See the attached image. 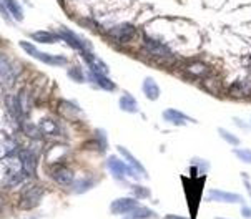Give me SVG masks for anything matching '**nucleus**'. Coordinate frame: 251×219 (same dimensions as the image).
Returning a JSON list of instances; mask_svg holds the SVG:
<instances>
[{"instance_id": "nucleus-1", "label": "nucleus", "mask_w": 251, "mask_h": 219, "mask_svg": "<svg viewBox=\"0 0 251 219\" xmlns=\"http://www.w3.org/2000/svg\"><path fill=\"white\" fill-rule=\"evenodd\" d=\"M143 48L150 57L153 58H158V60H170L173 57L172 48H168L165 44H161L158 40H153L150 37H147L143 42Z\"/></svg>"}, {"instance_id": "nucleus-2", "label": "nucleus", "mask_w": 251, "mask_h": 219, "mask_svg": "<svg viewBox=\"0 0 251 219\" xmlns=\"http://www.w3.org/2000/svg\"><path fill=\"white\" fill-rule=\"evenodd\" d=\"M20 47H22L28 55H32L33 58H37V60L47 63V65H65V63H67V58L65 57H60V55H49V53H44V52H38V50L33 47L32 44H28V42H20Z\"/></svg>"}, {"instance_id": "nucleus-3", "label": "nucleus", "mask_w": 251, "mask_h": 219, "mask_svg": "<svg viewBox=\"0 0 251 219\" xmlns=\"http://www.w3.org/2000/svg\"><path fill=\"white\" fill-rule=\"evenodd\" d=\"M44 188L38 186V184H30L27 186V189L22 191V196H20V208L22 209H32L40 203L42 196H44Z\"/></svg>"}, {"instance_id": "nucleus-4", "label": "nucleus", "mask_w": 251, "mask_h": 219, "mask_svg": "<svg viewBox=\"0 0 251 219\" xmlns=\"http://www.w3.org/2000/svg\"><path fill=\"white\" fill-rule=\"evenodd\" d=\"M208 201H213V203H225V204H243L245 197L238 193H229L225 189H210L206 195Z\"/></svg>"}, {"instance_id": "nucleus-5", "label": "nucleus", "mask_w": 251, "mask_h": 219, "mask_svg": "<svg viewBox=\"0 0 251 219\" xmlns=\"http://www.w3.org/2000/svg\"><path fill=\"white\" fill-rule=\"evenodd\" d=\"M138 204L137 197H131V196H125V197H118L115 199L112 204H110V211L113 214H128L130 211H133Z\"/></svg>"}, {"instance_id": "nucleus-6", "label": "nucleus", "mask_w": 251, "mask_h": 219, "mask_svg": "<svg viewBox=\"0 0 251 219\" xmlns=\"http://www.w3.org/2000/svg\"><path fill=\"white\" fill-rule=\"evenodd\" d=\"M163 120L168 121V123L175 125V126H183L186 123H197L195 118H191L185 113H181L180 110H175V108H168L163 111Z\"/></svg>"}, {"instance_id": "nucleus-7", "label": "nucleus", "mask_w": 251, "mask_h": 219, "mask_svg": "<svg viewBox=\"0 0 251 219\" xmlns=\"http://www.w3.org/2000/svg\"><path fill=\"white\" fill-rule=\"evenodd\" d=\"M135 32L137 30H135V27L131 23H120L118 27H113L110 30V35L120 44H126L135 37Z\"/></svg>"}, {"instance_id": "nucleus-8", "label": "nucleus", "mask_w": 251, "mask_h": 219, "mask_svg": "<svg viewBox=\"0 0 251 219\" xmlns=\"http://www.w3.org/2000/svg\"><path fill=\"white\" fill-rule=\"evenodd\" d=\"M52 178L55 183H58L60 186H70L75 181L74 171L67 166H55L52 170Z\"/></svg>"}, {"instance_id": "nucleus-9", "label": "nucleus", "mask_w": 251, "mask_h": 219, "mask_svg": "<svg viewBox=\"0 0 251 219\" xmlns=\"http://www.w3.org/2000/svg\"><path fill=\"white\" fill-rule=\"evenodd\" d=\"M107 168L110 170V173H112L113 178L118 181H123L125 179V175H128V166H126L122 159H118L117 156H108Z\"/></svg>"}, {"instance_id": "nucleus-10", "label": "nucleus", "mask_w": 251, "mask_h": 219, "mask_svg": "<svg viewBox=\"0 0 251 219\" xmlns=\"http://www.w3.org/2000/svg\"><path fill=\"white\" fill-rule=\"evenodd\" d=\"M58 35H60V39H63L67 42V44H70L72 47L76 48V50H80L83 55L85 53H88V50H87V45H85V42L80 39L78 35H75L74 32H70L69 28H62L60 32H58Z\"/></svg>"}, {"instance_id": "nucleus-11", "label": "nucleus", "mask_w": 251, "mask_h": 219, "mask_svg": "<svg viewBox=\"0 0 251 219\" xmlns=\"http://www.w3.org/2000/svg\"><path fill=\"white\" fill-rule=\"evenodd\" d=\"M228 93L235 98H246V96H251V80H240V82H235L231 87H229Z\"/></svg>"}, {"instance_id": "nucleus-12", "label": "nucleus", "mask_w": 251, "mask_h": 219, "mask_svg": "<svg viewBox=\"0 0 251 219\" xmlns=\"http://www.w3.org/2000/svg\"><path fill=\"white\" fill-rule=\"evenodd\" d=\"M142 90H143L145 96H147L150 102H155V100H158L160 95H161V90H160L158 83H156L151 77H147V78L143 80Z\"/></svg>"}, {"instance_id": "nucleus-13", "label": "nucleus", "mask_w": 251, "mask_h": 219, "mask_svg": "<svg viewBox=\"0 0 251 219\" xmlns=\"http://www.w3.org/2000/svg\"><path fill=\"white\" fill-rule=\"evenodd\" d=\"M186 73L195 78H208L211 73V68L203 62H193L186 65Z\"/></svg>"}, {"instance_id": "nucleus-14", "label": "nucleus", "mask_w": 251, "mask_h": 219, "mask_svg": "<svg viewBox=\"0 0 251 219\" xmlns=\"http://www.w3.org/2000/svg\"><path fill=\"white\" fill-rule=\"evenodd\" d=\"M20 161H22V173H24V175H27V176L35 175V168H37L35 154L25 150V151L20 153Z\"/></svg>"}, {"instance_id": "nucleus-15", "label": "nucleus", "mask_w": 251, "mask_h": 219, "mask_svg": "<svg viewBox=\"0 0 251 219\" xmlns=\"http://www.w3.org/2000/svg\"><path fill=\"white\" fill-rule=\"evenodd\" d=\"M118 153H120L122 156L125 158L126 161H128V166H130V168H133L135 171H138L140 175L143 176V178H148V173H147V170H145V166H143L142 163L138 161L137 158L133 156V154L130 153L128 150H126V148H123V146H118Z\"/></svg>"}, {"instance_id": "nucleus-16", "label": "nucleus", "mask_w": 251, "mask_h": 219, "mask_svg": "<svg viewBox=\"0 0 251 219\" xmlns=\"http://www.w3.org/2000/svg\"><path fill=\"white\" fill-rule=\"evenodd\" d=\"M90 78H92L93 82H95L100 88H103V90H107V91L115 90V83H113L110 78H107V75L101 73V71L90 70Z\"/></svg>"}, {"instance_id": "nucleus-17", "label": "nucleus", "mask_w": 251, "mask_h": 219, "mask_svg": "<svg viewBox=\"0 0 251 219\" xmlns=\"http://www.w3.org/2000/svg\"><path fill=\"white\" fill-rule=\"evenodd\" d=\"M118 105H120V108L123 110V111L126 113H138V103L137 100L133 98L131 95L125 93L120 98V102H118Z\"/></svg>"}, {"instance_id": "nucleus-18", "label": "nucleus", "mask_w": 251, "mask_h": 219, "mask_svg": "<svg viewBox=\"0 0 251 219\" xmlns=\"http://www.w3.org/2000/svg\"><path fill=\"white\" fill-rule=\"evenodd\" d=\"M128 214L131 219H156V213L151 211L150 208H145V206H137Z\"/></svg>"}, {"instance_id": "nucleus-19", "label": "nucleus", "mask_w": 251, "mask_h": 219, "mask_svg": "<svg viewBox=\"0 0 251 219\" xmlns=\"http://www.w3.org/2000/svg\"><path fill=\"white\" fill-rule=\"evenodd\" d=\"M32 39L37 40L38 44H53V42L60 40V35H55V33L50 32H35L32 33Z\"/></svg>"}, {"instance_id": "nucleus-20", "label": "nucleus", "mask_w": 251, "mask_h": 219, "mask_svg": "<svg viewBox=\"0 0 251 219\" xmlns=\"http://www.w3.org/2000/svg\"><path fill=\"white\" fill-rule=\"evenodd\" d=\"M5 7L8 8V12H10L15 20H19V22L22 20L24 14H22V8L17 3V0H5Z\"/></svg>"}, {"instance_id": "nucleus-21", "label": "nucleus", "mask_w": 251, "mask_h": 219, "mask_svg": "<svg viewBox=\"0 0 251 219\" xmlns=\"http://www.w3.org/2000/svg\"><path fill=\"white\" fill-rule=\"evenodd\" d=\"M131 193H133V197H137V199H148V197L151 196L150 188L140 186V184H137V186L131 188Z\"/></svg>"}, {"instance_id": "nucleus-22", "label": "nucleus", "mask_w": 251, "mask_h": 219, "mask_svg": "<svg viewBox=\"0 0 251 219\" xmlns=\"http://www.w3.org/2000/svg\"><path fill=\"white\" fill-rule=\"evenodd\" d=\"M233 154H235L240 161L251 164V150L250 148H236V150H233Z\"/></svg>"}, {"instance_id": "nucleus-23", "label": "nucleus", "mask_w": 251, "mask_h": 219, "mask_svg": "<svg viewBox=\"0 0 251 219\" xmlns=\"http://www.w3.org/2000/svg\"><path fill=\"white\" fill-rule=\"evenodd\" d=\"M218 133H220V136L223 138V140L226 141V143H229L231 146H238V145H240V138L235 136L233 133H229V131H226V130H223V128H218Z\"/></svg>"}, {"instance_id": "nucleus-24", "label": "nucleus", "mask_w": 251, "mask_h": 219, "mask_svg": "<svg viewBox=\"0 0 251 219\" xmlns=\"http://www.w3.org/2000/svg\"><path fill=\"white\" fill-rule=\"evenodd\" d=\"M92 186H93V181L88 179V178H83V179H78L75 183V186H74L75 189H74V191L75 193H87Z\"/></svg>"}, {"instance_id": "nucleus-25", "label": "nucleus", "mask_w": 251, "mask_h": 219, "mask_svg": "<svg viewBox=\"0 0 251 219\" xmlns=\"http://www.w3.org/2000/svg\"><path fill=\"white\" fill-rule=\"evenodd\" d=\"M0 75H2V77H7V78L12 77V66L3 57H0Z\"/></svg>"}, {"instance_id": "nucleus-26", "label": "nucleus", "mask_w": 251, "mask_h": 219, "mask_svg": "<svg viewBox=\"0 0 251 219\" xmlns=\"http://www.w3.org/2000/svg\"><path fill=\"white\" fill-rule=\"evenodd\" d=\"M42 131L44 133H49V134H52V133H57L58 131V126L55 121H50V120H47L42 123Z\"/></svg>"}, {"instance_id": "nucleus-27", "label": "nucleus", "mask_w": 251, "mask_h": 219, "mask_svg": "<svg viewBox=\"0 0 251 219\" xmlns=\"http://www.w3.org/2000/svg\"><path fill=\"white\" fill-rule=\"evenodd\" d=\"M69 75L74 80H76V82H83V75H82V71H80V68H72L69 71Z\"/></svg>"}, {"instance_id": "nucleus-28", "label": "nucleus", "mask_w": 251, "mask_h": 219, "mask_svg": "<svg viewBox=\"0 0 251 219\" xmlns=\"http://www.w3.org/2000/svg\"><path fill=\"white\" fill-rule=\"evenodd\" d=\"M241 176H243V184H245V188H246V193H248V196H250V199H251V183H250V179H248V175H246V173H241Z\"/></svg>"}, {"instance_id": "nucleus-29", "label": "nucleus", "mask_w": 251, "mask_h": 219, "mask_svg": "<svg viewBox=\"0 0 251 219\" xmlns=\"http://www.w3.org/2000/svg\"><path fill=\"white\" fill-rule=\"evenodd\" d=\"M241 216H243L245 219H251V206H245L241 208Z\"/></svg>"}, {"instance_id": "nucleus-30", "label": "nucleus", "mask_w": 251, "mask_h": 219, "mask_svg": "<svg viewBox=\"0 0 251 219\" xmlns=\"http://www.w3.org/2000/svg\"><path fill=\"white\" fill-rule=\"evenodd\" d=\"M163 219H188V218L180 216V214H167V216H163Z\"/></svg>"}, {"instance_id": "nucleus-31", "label": "nucleus", "mask_w": 251, "mask_h": 219, "mask_svg": "<svg viewBox=\"0 0 251 219\" xmlns=\"http://www.w3.org/2000/svg\"><path fill=\"white\" fill-rule=\"evenodd\" d=\"M0 12H2V15L5 17V19H8V12L5 10V7L2 5V0H0Z\"/></svg>"}, {"instance_id": "nucleus-32", "label": "nucleus", "mask_w": 251, "mask_h": 219, "mask_svg": "<svg viewBox=\"0 0 251 219\" xmlns=\"http://www.w3.org/2000/svg\"><path fill=\"white\" fill-rule=\"evenodd\" d=\"M2 206H3V203H2V197H0V211H2Z\"/></svg>"}, {"instance_id": "nucleus-33", "label": "nucleus", "mask_w": 251, "mask_h": 219, "mask_svg": "<svg viewBox=\"0 0 251 219\" xmlns=\"http://www.w3.org/2000/svg\"><path fill=\"white\" fill-rule=\"evenodd\" d=\"M215 219H226V218H220V216H218V218H215Z\"/></svg>"}]
</instances>
